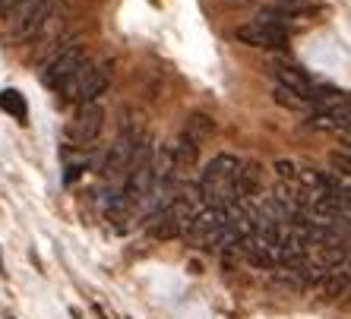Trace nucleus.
<instances>
[{"mask_svg":"<svg viewBox=\"0 0 351 319\" xmlns=\"http://www.w3.org/2000/svg\"><path fill=\"white\" fill-rule=\"evenodd\" d=\"M237 168H241V162L234 155H228V152H221V155H215L213 162L206 164L199 187H196V193L203 196L206 205L228 209V205L241 203V193H237V183H234Z\"/></svg>","mask_w":351,"mask_h":319,"instance_id":"nucleus-1","label":"nucleus"},{"mask_svg":"<svg viewBox=\"0 0 351 319\" xmlns=\"http://www.w3.org/2000/svg\"><path fill=\"white\" fill-rule=\"evenodd\" d=\"M51 10H54V0H19L16 7L7 13L10 35L16 41L32 38L41 25L51 19Z\"/></svg>","mask_w":351,"mask_h":319,"instance_id":"nucleus-2","label":"nucleus"},{"mask_svg":"<svg viewBox=\"0 0 351 319\" xmlns=\"http://www.w3.org/2000/svg\"><path fill=\"white\" fill-rule=\"evenodd\" d=\"M234 35L237 41H244L250 48H263V51L288 48V29L282 23H272V19H254V23L237 25Z\"/></svg>","mask_w":351,"mask_h":319,"instance_id":"nucleus-3","label":"nucleus"},{"mask_svg":"<svg viewBox=\"0 0 351 319\" xmlns=\"http://www.w3.org/2000/svg\"><path fill=\"white\" fill-rule=\"evenodd\" d=\"M101 130H105V107L89 101V105H82L80 111H76V117L70 120V127H66V136H70L73 146L86 149L101 136Z\"/></svg>","mask_w":351,"mask_h":319,"instance_id":"nucleus-4","label":"nucleus"},{"mask_svg":"<svg viewBox=\"0 0 351 319\" xmlns=\"http://www.w3.org/2000/svg\"><path fill=\"white\" fill-rule=\"evenodd\" d=\"M82 64H86V51H82V44H70V48H64L60 54H54V60L41 70V82H45L48 89H60V86H64Z\"/></svg>","mask_w":351,"mask_h":319,"instance_id":"nucleus-5","label":"nucleus"},{"mask_svg":"<svg viewBox=\"0 0 351 319\" xmlns=\"http://www.w3.org/2000/svg\"><path fill=\"white\" fill-rule=\"evenodd\" d=\"M139 140H143L139 133H133L130 127H123L121 140L111 146V152H108V162H105V177L108 180H123V177H127L130 162H133V149H136Z\"/></svg>","mask_w":351,"mask_h":319,"instance_id":"nucleus-6","label":"nucleus"},{"mask_svg":"<svg viewBox=\"0 0 351 319\" xmlns=\"http://www.w3.org/2000/svg\"><path fill=\"white\" fill-rule=\"evenodd\" d=\"M111 60H98V64H82L80 70V95H76V101L80 105H89V101H95L101 92L108 89V82H111Z\"/></svg>","mask_w":351,"mask_h":319,"instance_id":"nucleus-7","label":"nucleus"},{"mask_svg":"<svg viewBox=\"0 0 351 319\" xmlns=\"http://www.w3.org/2000/svg\"><path fill=\"white\" fill-rule=\"evenodd\" d=\"M276 76H278V86L288 92H294L301 101H311V92H313V82L311 76L304 73L301 66H288V64H278L276 66Z\"/></svg>","mask_w":351,"mask_h":319,"instance_id":"nucleus-8","label":"nucleus"},{"mask_svg":"<svg viewBox=\"0 0 351 319\" xmlns=\"http://www.w3.org/2000/svg\"><path fill=\"white\" fill-rule=\"evenodd\" d=\"M260 180H263V171L256 162H241V168H237V193H241V199L244 196H254L256 190H260Z\"/></svg>","mask_w":351,"mask_h":319,"instance_id":"nucleus-9","label":"nucleus"},{"mask_svg":"<svg viewBox=\"0 0 351 319\" xmlns=\"http://www.w3.org/2000/svg\"><path fill=\"white\" fill-rule=\"evenodd\" d=\"M0 111H3V114H10L13 120H19V123L29 120V105H25L23 92H16V89H3V92H0Z\"/></svg>","mask_w":351,"mask_h":319,"instance_id":"nucleus-10","label":"nucleus"},{"mask_svg":"<svg viewBox=\"0 0 351 319\" xmlns=\"http://www.w3.org/2000/svg\"><path fill=\"white\" fill-rule=\"evenodd\" d=\"M213 130H215L213 117H206V114H190V117H187V127H184V136H187V140H193L196 146H199L206 136H213Z\"/></svg>","mask_w":351,"mask_h":319,"instance_id":"nucleus-11","label":"nucleus"},{"mask_svg":"<svg viewBox=\"0 0 351 319\" xmlns=\"http://www.w3.org/2000/svg\"><path fill=\"white\" fill-rule=\"evenodd\" d=\"M196 152H199V146H196L193 140H187V136H180V140H178V146H171L174 168H184V164H193V162H196Z\"/></svg>","mask_w":351,"mask_h":319,"instance_id":"nucleus-12","label":"nucleus"},{"mask_svg":"<svg viewBox=\"0 0 351 319\" xmlns=\"http://www.w3.org/2000/svg\"><path fill=\"white\" fill-rule=\"evenodd\" d=\"M276 101H278L282 107H291V111H301V107L307 105V101H301L298 95H294V92L282 89V86H276Z\"/></svg>","mask_w":351,"mask_h":319,"instance_id":"nucleus-13","label":"nucleus"},{"mask_svg":"<svg viewBox=\"0 0 351 319\" xmlns=\"http://www.w3.org/2000/svg\"><path fill=\"white\" fill-rule=\"evenodd\" d=\"M276 171H278V177H282V180H294V177H298V168H294V162H285V158H278V162H276Z\"/></svg>","mask_w":351,"mask_h":319,"instance_id":"nucleus-14","label":"nucleus"},{"mask_svg":"<svg viewBox=\"0 0 351 319\" xmlns=\"http://www.w3.org/2000/svg\"><path fill=\"white\" fill-rule=\"evenodd\" d=\"M329 162H332V168L342 174V177H348L351 164H348V155H345V152H342V155H339V152H332V155H329Z\"/></svg>","mask_w":351,"mask_h":319,"instance_id":"nucleus-15","label":"nucleus"},{"mask_svg":"<svg viewBox=\"0 0 351 319\" xmlns=\"http://www.w3.org/2000/svg\"><path fill=\"white\" fill-rule=\"evenodd\" d=\"M16 3H19V0H0V13H10Z\"/></svg>","mask_w":351,"mask_h":319,"instance_id":"nucleus-16","label":"nucleus"},{"mask_svg":"<svg viewBox=\"0 0 351 319\" xmlns=\"http://www.w3.org/2000/svg\"><path fill=\"white\" fill-rule=\"evenodd\" d=\"M0 275H3V262H0Z\"/></svg>","mask_w":351,"mask_h":319,"instance_id":"nucleus-17","label":"nucleus"},{"mask_svg":"<svg viewBox=\"0 0 351 319\" xmlns=\"http://www.w3.org/2000/svg\"><path fill=\"white\" fill-rule=\"evenodd\" d=\"M285 3H298V0H285Z\"/></svg>","mask_w":351,"mask_h":319,"instance_id":"nucleus-18","label":"nucleus"},{"mask_svg":"<svg viewBox=\"0 0 351 319\" xmlns=\"http://www.w3.org/2000/svg\"><path fill=\"white\" fill-rule=\"evenodd\" d=\"M7 319H13V316H7Z\"/></svg>","mask_w":351,"mask_h":319,"instance_id":"nucleus-19","label":"nucleus"}]
</instances>
